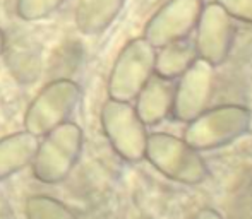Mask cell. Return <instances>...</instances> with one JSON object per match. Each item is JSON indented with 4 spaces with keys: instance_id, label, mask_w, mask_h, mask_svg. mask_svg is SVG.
Wrapping results in <instances>:
<instances>
[{
    "instance_id": "obj_13",
    "label": "cell",
    "mask_w": 252,
    "mask_h": 219,
    "mask_svg": "<svg viewBox=\"0 0 252 219\" xmlns=\"http://www.w3.org/2000/svg\"><path fill=\"white\" fill-rule=\"evenodd\" d=\"M38 137L26 132L14 134L0 140V180L19 171L38 151Z\"/></svg>"
},
{
    "instance_id": "obj_2",
    "label": "cell",
    "mask_w": 252,
    "mask_h": 219,
    "mask_svg": "<svg viewBox=\"0 0 252 219\" xmlns=\"http://www.w3.org/2000/svg\"><path fill=\"white\" fill-rule=\"evenodd\" d=\"M161 175L184 185H197L208 178L209 171L199 151L184 139L170 134L148 136L146 156Z\"/></svg>"
},
{
    "instance_id": "obj_15",
    "label": "cell",
    "mask_w": 252,
    "mask_h": 219,
    "mask_svg": "<svg viewBox=\"0 0 252 219\" xmlns=\"http://www.w3.org/2000/svg\"><path fill=\"white\" fill-rule=\"evenodd\" d=\"M232 19H239L252 24V0H213Z\"/></svg>"
},
{
    "instance_id": "obj_1",
    "label": "cell",
    "mask_w": 252,
    "mask_h": 219,
    "mask_svg": "<svg viewBox=\"0 0 252 219\" xmlns=\"http://www.w3.org/2000/svg\"><path fill=\"white\" fill-rule=\"evenodd\" d=\"M252 115L246 107L223 105L208 108L184 130L182 139L196 151H211L233 142L249 130Z\"/></svg>"
},
{
    "instance_id": "obj_4",
    "label": "cell",
    "mask_w": 252,
    "mask_h": 219,
    "mask_svg": "<svg viewBox=\"0 0 252 219\" xmlns=\"http://www.w3.org/2000/svg\"><path fill=\"white\" fill-rule=\"evenodd\" d=\"M81 98V89L74 81L57 79L43 87L28 107L24 115L26 130L33 136H47L55 127L67 122Z\"/></svg>"
},
{
    "instance_id": "obj_12",
    "label": "cell",
    "mask_w": 252,
    "mask_h": 219,
    "mask_svg": "<svg viewBox=\"0 0 252 219\" xmlns=\"http://www.w3.org/2000/svg\"><path fill=\"white\" fill-rule=\"evenodd\" d=\"M156 50L159 52H156L155 74L168 81L179 79L199 58L194 41H189L187 38L173 41V43H168Z\"/></svg>"
},
{
    "instance_id": "obj_6",
    "label": "cell",
    "mask_w": 252,
    "mask_h": 219,
    "mask_svg": "<svg viewBox=\"0 0 252 219\" xmlns=\"http://www.w3.org/2000/svg\"><path fill=\"white\" fill-rule=\"evenodd\" d=\"M202 7V0H168L146 23L143 38L155 48L184 40L196 29Z\"/></svg>"
},
{
    "instance_id": "obj_3",
    "label": "cell",
    "mask_w": 252,
    "mask_h": 219,
    "mask_svg": "<svg viewBox=\"0 0 252 219\" xmlns=\"http://www.w3.org/2000/svg\"><path fill=\"white\" fill-rule=\"evenodd\" d=\"M156 48L144 38L130 40L117 55L108 77L110 100L130 103L155 74Z\"/></svg>"
},
{
    "instance_id": "obj_11",
    "label": "cell",
    "mask_w": 252,
    "mask_h": 219,
    "mask_svg": "<svg viewBox=\"0 0 252 219\" xmlns=\"http://www.w3.org/2000/svg\"><path fill=\"white\" fill-rule=\"evenodd\" d=\"M126 0H79L74 12L76 27L83 34H100L106 31L119 14Z\"/></svg>"
},
{
    "instance_id": "obj_7",
    "label": "cell",
    "mask_w": 252,
    "mask_h": 219,
    "mask_svg": "<svg viewBox=\"0 0 252 219\" xmlns=\"http://www.w3.org/2000/svg\"><path fill=\"white\" fill-rule=\"evenodd\" d=\"M215 65L197 58L175 84L172 115L187 123L208 110L215 93Z\"/></svg>"
},
{
    "instance_id": "obj_10",
    "label": "cell",
    "mask_w": 252,
    "mask_h": 219,
    "mask_svg": "<svg viewBox=\"0 0 252 219\" xmlns=\"http://www.w3.org/2000/svg\"><path fill=\"white\" fill-rule=\"evenodd\" d=\"M175 84L153 74L144 87L136 96V111L144 125H158L172 115Z\"/></svg>"
},
{
    "instance_id": "obj_9",
    "label": "cell",
    "mask_w": 252,
    "mask_h": 219,
    "mask_svg": "<svg viewBox=\"0 0 252 219\" xmlns=\"http://www.w3.org/2000/svg\"><path fill=\"white\" fill-rule=\"evenodd\" d=\"M196 50L197 56L211 65H221L230 55L235 38L233 19L218 5L211 2L202 7L196 24Z\"/></svg>"
},
{
    "instance_id": "obj_16",
    "label": "cell",
    "mask_w": 252,
    "mask_h": 219,
    "mask_svg": "<svg viewBox=\"0 0 252 219\" xmlns=\"http://www.w3.org/2000/svg\"><path fill=\"white\" fill-rule=\"evenodd\" d=\"M232 219H252V183L242 189V193L233 204Z\"/></svg>"
},
{
    "instance_id": "obj_17",
    "label": "cell",
    "mask_w": 252,
    "mask_h": 219,
    "mask_svg": "<svg viewBox=\"0 0 252 219\" xmlns=\"http://www.w3.org/2000/svg\"><path fill=\"white\" fill-rule=\"evenodd\" d=\"M194 219H223V216L220 213H216L215 209H211V207H204L194 216Z\"/></svg>"
},
{
    "instance_id": "obj_14",
    "label": "cell",
    "mask_w": 252,
    "mask_h": 219,
    "mask_svg": "<svg viewBox=\"0 0 252 219\" xmlns=\"http://www.w3.org/2000/svg\"><path fill=\"white\" fill-rule=\"evenodd\" d=\"M65 3L67 0H16V14L26 23H34L50 17Z\"/></svg>"
},
{
    "instance_id": "obj_18",
    "label": "cell",
    "mask_w": 252,
    "mask_h": 219,
    "mask_svg": "<svg viewBox=\"0 0 252 219\" xmlns=\"http://www.w3.org/2000/svg\"><path fill=\"white\" fill-rule=\"evenodd\" d=\"M3 47H5V34L0 29V55H2V52H3Z\"/></svg>"
},
{
    "instance_id": "obj_5",
    "label": "cell",
    "mask_w": 252,
    "mask_h": 219,
    "mask_svg": "<svg viewBox=\"0 0 252 219\" xmlns=\"http://www.w3.org/2000/svg\"><path fill=\"white\" fill-rule=\"evenodd\" d=\"M101 125L113 149L127 161L146 156L148 132L136 108L126 101L108 100L101 110Z\"/></svg>"
},
{
    "instance_id": "obj_8",
    "label": "cell",
    "mask_w": 252,
    "mask_h": 219,
    "mask_svg": "<svg viewBox=\"0 0 252 219\" xmlns=\"http://www.w3.org/2000/svg\"><path fill=\"white\" fill-rule=\"evenodd\" d=\"M83 146V134L81 129L72 122H63L62 125L55 127L47 134V139L38 144L36 151V164L34 173L41 182L53 183V168L59 158V173L60 178L67 175L74 166Z\"/></svg>"
}]
</instances>
